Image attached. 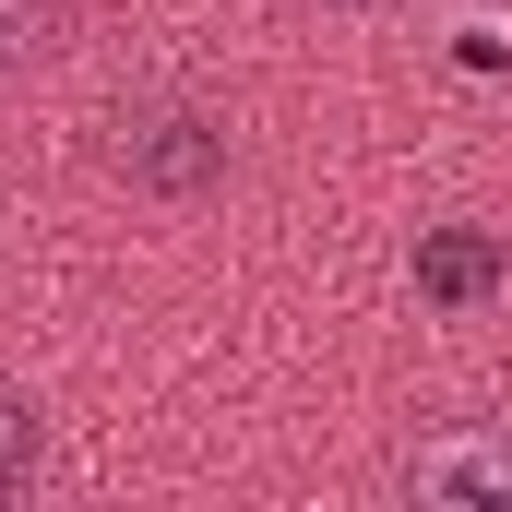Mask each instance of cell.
<instances>
[{"label": "cell", "mask_w": 512, "mask_h": 512, "mask_svg": "<svg viewBox=\"0 0 512 512\" xmlns=\"http://www.w3.org/2000/svg\"><path fill=\"white\" fill-rule=\"evenodd\" d=\"M405 501L429 512H512V429H441L405 465Z\"/></svg>", "instance_id": "cell-1"}, {"label": "cell", "mask_w": 512, "mask_h": 512, "mask_svg": "<svg viewBox=\"0 0 512 512\" xmlns=\"http://www.w3.org/2000/svg\"><path fill=\"white\" fill-rule=\"evenodd\" d=\"M417 286H429L441 310H465V298H489V286H501V239H477V227H441V239L417 251Z\"/></svg>", "instance_id": "cell-2"}, {"label": "cell", "mask_w": 512, "mask_h": 512, "mask_svg": "<svg viewBox=\"0 0 512 512\" xmlns=\"http://www.w3.org/2000/svg\"><path fill=\"white\" fill-rule=\"evenodd\" d=\"M215 155H227V131H203V120H167V143L143 155V179H167V191H191V179H215Z\"/></svg>", "instance_id": "cell-3"}, {"label": "cell", "mask_w": 512, "mask_h": 512, "mask_svg": "<svg viewBox=\"0 0 512 512\" xmlns=\"http://www.w3.org/2000/svg\"><path fill=\"white\" fill-rule=\"evenodd\" d=\"M12 489H36V405H24V382H0V501Z\"/></svg>", "instance_id": "cell-4"}, {"label": "cell", "mask_w": 512, "mask_h": 512, "mask_svg": "<svg viewBox=\"0 0 512 512\" xmlns=\"http://www.w3.org/2000/svg\"><path fill=\"white\" fill-rule=\"evenodd\" d=\"M24 48H36V0H0V72H12Z\"/></svg>", "instance_id": "cell-5"}]
</instances>
